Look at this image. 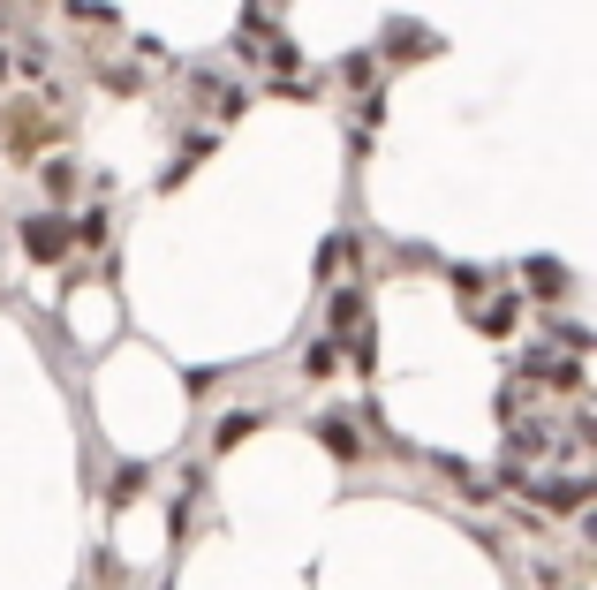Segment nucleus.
<instances>
[{
  "instance_id": "obj_1",
  "label": "nucleus",
  "mask_w": 597,
  "mask_h": 590,
  "mask_svg": "<svg viewBox=\"0 0 597 590\" xmlns=\"http://www.w3.org/2000/svg\"><path fill=\"white\" fill-rule=\"evenodd\" d=\"M23 250H31V258H61V250H69V227L61 220H31L23 227Z\"/></svg>"
}]
</instances>
